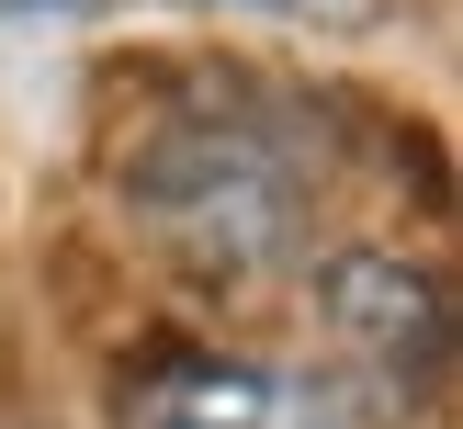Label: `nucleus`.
I'll use <instances>...</instances> for the list:
<instances>
[{
  "label": "nucleus",
  "instance_id": "nucleus-1",
  "mask_svg": "<svg viewBox=\"0 0 463 429\" xmlns=\"http://www.w3.org/2000/svg\"><path fill=\"white\" fill-rule=\"evenodd\" d=\"M125 181H136V203H147V226L181 238L203 271H260L271 248H294V226H306L294 147L249 102H181V113H158Z\"/></svg>",
  "mask_w": 463,
  "mask_h": 429
},
{
  "label": "nucleus",
  "instance_id": "nucleus-2",
  "mask_svg": "<svg viewBox=\"0 0 463 429\" xmlns=\"http://www.w3.org/2000/svg\"><path fill=\"white\" fill-rule=\"evenodd\" d=\"M136 429H351L339 396H306V384L260 373V361H226V350H170L136 373Z\"/></svg>",
  "mask_w": 463,
  "mask_h": 429
},
{
  "label": "nucleus",
  "instance_id": "nucleus-3",
  "mask_svg": "<svg viewBox=\"0 0 463 429\" xmlns=\"http://www.w3.org/2000/svg\"><path fill=\"white\" fill-rule=\"evenodd\" d=\"M328 305H339V339H351L362 361H384V373H441V294L419 283L407 260H351L328 283Z\"/></svg>",
  "mask_w": 463,
  "mask_h": 429
},
{
  "label": "nucleus",
  "instance_id": "nucleus-4",
  "mask_svg": "<svg viewBox=\"0 0 463 429\" xmlns=\"http://www.w3.org/2000/svg\"><path fill=\"white\" fill-rule=\"evenodd\" d=\"M226 12H283V23H373L384 0H226Z\"/></svg>",
  "mask_w": 463,
  "mask_h": 429
}]
</instances>
